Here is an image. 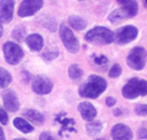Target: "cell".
<instances>
[{"label": "cell", "mask_w": 147, "mask_h": 140, "mask_svg": "<svg viewBox=\"0 0 147 140\" xmlns=\"http://www.w3.org/2000/svg\"><path fill=\"white\" fill-rule=\"evenodd\" d=\"M32 89L38 95H46L53 89V83L47 76L38 75L33 79Z\"/></svg>", "instance_id": "9"}, {"label": "cell", "mask_w": 147, "mask_h": 140, "mask_svg": "<svg viewBox=\"0 0 147 140\" xmlns=\"http://www.w3.org/2000/svg\"><path fill=\"white\" fill-rule=\"evenodd\" d=\"M135 112L140 116H146L147 115V105L140 104V105L136 106Z\"/></svg>", "instance_id": "29"}, {"label": "cell", "mask_w": 147, "mask_h": 140, "mask_svg": "<svg viewBox=\"0 0 147 140\" xmlns=\"http://www.w3.org/2000/svg\"><path fill=\"white\" fill-rule=\"evenodd\" d=\"M67 22L69 24V26L72 29L76 30V31H83L87 28L88 22L85 18H83L82 16L76 15H72L67 18Z\"/></svg>", "instance_id": "19"}, {"label": "cell", "mask_w": 147, "mask_h": 140, "mask_svg": "<svg viewBox=\"0 0 147 140\" xmlns=\"http://www.w3.org/2000/svg\"><path fill=\"white\" fill-rule=\"evenodd\" d=\"M143 5H144V7L147 8V0H144V1H143Z\"/></svg>", "instance_id": "37"}, {"label": "cell", "mask_w": 147, "mask_h": 140, "mask_svg": "<svg viewBox=\"0 0 147 140\" xmlns=\"http://www.w3.org/2000/svg\"><path fill=\"white\" fill-rule=\"evenodd\" d=\"M25 42L27 46L32 51L35 52H40L43 48V44H44L42 37L40 34H37V33H33V34L27 36L25 38Z\"/></svg>", "instance_id": "14"}, {"label": "cell", "mask_w": 147, "mask_h": 140, "mask_svg": "<svg viewBox=\"0 0 147 140\" xmlns=\"http://www.w3.org/2000/svg\"><path fill=\"white\" fill-rule=\"evenodd\" d=\"M8 122H9V116H8L7 111L3 108L0 107V123L2 125L6 126L8 124Z\"/></svg>", "instance_id": "30"}, {"label": "cell", "mask_w": 147, "mask_h": 140, "mask_svg": "<svg viewBox=\"0 0 147 140\" xmlns=\"http://www.w3.org/2000/svg\"><path fill=\"white\" fill-rule=\"evenodd\" d=\"M83 74H84V72H83V70L81 69V67L79 66V64H71L68 68V75L70 77L71 80L81 79Z\"/></svg>", "instance_id": "25"}, {"label": "cell", "mask_w": 147, "mask_h": 140, "mask_svg": "<svg viewBox=\"0 0 147 140\" xmlns=\"http://www.w3.org/2000/svg\"><path fill=\"white\" fill-rule=\"evenodd\" d=\"M113 140H132L133 131L128 126L118 123L112 129Z\"/></svg>", "instance_id": "12"}, {"label": "cell", "mask_w": 147, "mask_h": 140, "mask_svg": "<svg viewBox=\"0 0 147 140\" xmlns=\"http://www.w3.org/2000/svg\"><path fill=\"white\" fill-rule=\"evenodd\" d=\"M147 94V82L140 78H132L129 80L124 87L122 88V95L124 98L133 100L140 96Z\"/></svg>", "instance_id": "3"}, {"label": "cell", "mask_w": 147, "mask_h": 140, "mask_svg": "<svg viewBox=\"0 0 147 140\" xmlns=\"http://www.w3.org/2000/svg\"><path fill=\"white\" fill-rule=\"evenodd\" d=\"M13 124L16 129L23 133H30L34 131V127L27 121L26 119L21 117H16L13 121Z\"/></svg>", "instance_id": "21"}, {"label": "cell", "mask_w": 147, "mask_h": 140, "mask_svg": "<svg viewBox=\"0 0 147 140\" xmlns=\"http://www.w3.org/2000/svg\"><path fill=\"white\" fill-rule=\"evenodd\" d=\"M2 99H3V105L6 111L10 112H16L19 109L20 104H19L18 95L13 90L6 89L2 93Z\"/></svg>", "instance_id": "11"}, {"label": "cell", "mask_w": 147, "mask_h": 140, "mask_svg": "<svg viewBox=\"0 0 147 140\" xmlns=\"http://www.w3.org/2000/svg\"><path fill=\"white\" fill-rule=\"evenodd\" d=\"M78 111L81 114L82 118L86 121H92L97 115L96 109L94 108V106L92 104L88 103V102H82L79 104L78 106Z\"/></svg>", "instance_id": "13"}, {"label": "cell", "mask_w": 147, "mask_h": 140, "mask_svg": "<svg viewBox=\"0 0 147 140\" xmlns=\"http://www.w3.org/2000/svg\"><path fill=\"white\" fill-rule=\"evenodd\" d=\"M116 104V99L112 97V96H110V97H108L106 99V105L108 107H113Z\"/></svg>", "instance_id": "33"}, {"label": "cell", "mask_w": 147, "mask_h": 140, "mask_svg": "<svg viewBox=\"0 0 147 140\" xmlns=\"http://www.w3.org/2000/svg\"><path fill=\"white\" fill-rule=\"evenodd\" d=\"M138 137L140 139H147V130L145 128H140L138 131Z\"/></svg>", "instance_id": "32"}, {"label": "cell", "mask_w": 147, "mask_h": 140, "mask_svg": "<svg viewBox=\"0 0 147 140\" xmlns=\"http://www.w3.org/2000/svg\"><path fill=\"white\" fill-rule=\"evenodd\" d=\"M59 56V51L58 49H47V50L44 52L42 54V58L46 61L50 62V61H53L56 58Z\"/></svg>", "instance_id": "26"}, {"label": "cell", "mask_w": 147, "mask_h": 140, "mask_svg": "<svg viewBox=\"0 0 147 140\" xmlns=\"http://www.w3.org/2000/svg\"><path fill=\"white\" fill-rule=\"evenodd\" d=\"M3 33H4V29H3V26H2V22L0 21V38L3 36Z\"/></svg>", "instance_id": "36"}, {"label": "cell", "mask_w": 147, "mask_h": 140, "mask_svg": "<svg viewBox=\"0 0 147 140\" xmlns=\"http://www.w3.org/2000/svg\"><path fill=\"white\" fill-rule=\"evenodd\" d=\"M56 121L59 122L62 125V129L60 131V134L63 135V133H76V129L74 128L75 126V121L72 118L68 117H62V115L59 114L56 117Z\"/></svg>", "instance_id": "17"}, {"label": "cell", "mask_w": 147, "mask_h": 140, "mask_svg": "<svg viewBox=\"0 0 147 140\" xmlns=\"http://www.w3.org/2000/svg\"><path fill=\"white\" fill-rule=\"evenodd\" d=\"M38 23L40 24L41 27L46 28L50 32H56L58 28V23L56 18L53 15L45 13V15H41L40 17L38 18Z\"/></svg>", "instance_id": "15"}, {"label": "cell", "mask_w": 147, "mask_h": 140, "mask_svg": "<svg viewBox=\"0 0 147 140\" xmlns=\"http://www.w3.org/2000/svg\"><path fill=\"white\" fill-rule=\"evenodd\" d=\"M116 2L129 13L131 18L138 15V4L137 0H116Z\"/></svg>", "instance_id": "20"}, {"label": "cell", "mask_w": 147, "mask_h": 140, "mask_svg": "<svg viewBox=\"0 0 147 140\" xmlns=\"http://www.w3.org/2000/svg\"><path fill=\"white\" fill-rule=\"evenodd\" d=\"M12 83L10 72L3 67H0V88H6Z\"/></svg>", "instance_id": "23"}, {"label": "cell", "mask_w": 147, "mask_h": 140, "mask_svg": "<svg viewBox=\"0 0 147 140\" xmlns=\"http://www.w3.org/2000/svg\"><path fill=\"white\" fill-rule=\"evenodd\" d=\"M113 114L116 115V116H120V115L123 114V112L121 111L120 109H115V111H113Z\"/></svg>", "instance_id": "34"}, {"label": "cell", "mask_w": 147, "mask_h": 140, "mask_svg": "<svg viewBox=\"0 0 147 140\" xmlns=\"http://www.w3.org/2000/svg\"><path fill=\"white\" fill-rule=\"evenodd\" d=\"M24 117L26 118L27 120H29L30 122H32L33 124L37 125V126H42L45 122V118L42 114L40 113V111H36V109H25L22 113Z\"/></svg>", "instance_id": "16"}, {"label": "cell", "mask_w": 147, "mask_h": 140, "mask_svg": "<svg viewBox=\"0 0 147 140\" xmlns=\"http://www.w3.org/2000/svg\"><path fill=\"white\" fill-rule=\"evenodd\" d=\"M129 18H131L129 13L127 12L125 9H123V8H119V9L113 11V12L109 15V16H108L109 21L113 24L121 23Z\"/></svg>", "instance_id": "18"}, {"label": "cell", "mask_w": 147, "mask_h": 140, "mask_svg": "<svg viewBox=\"0 0 147 140\" xmlns=\"http://www.w3.org/2000/svg\"><path fill=\"white\" fill-rule=\"evenodd\" d=\"M85 40L93 44L108 45L115 42V34L107 27L96 26L85 35Z\"/></svg>", "instance_id": "2"}, {"label": "cell", "mask_w": 147, "mask_h": 140, "mask_svg": "<svg viewBox=\"0 0 147 140\" xmlns=\"http://www.w3.org/2000/svg\"><path fill=\"white\" fill-rule=\"evenodd\" d=\"M25 36H26V28L23 25L16 26L12 32V38L18 42H21L25 38Z\"/></svg>", "instance_id": "24"}, {"label": "cell", "mask_w": 147, "mask_h": 140, "mask_svg": "<svg viewBox=\"0 0 147 140\" xmlns=\"http://www.w3.org/2000/svg\"><path fill=\"white\" fill-rule=\"evenodd\" d=\"M138 36V30L133 25H126L118 29L115 34V40L118 44H128L134 42Z\"/></svg>", "instance_id": "7"}, {"label": "cell", "mask_w": 147, "mask_h": 140, "mask_svg": "<svg viewBox=\"0 0 147 140\" xmlns=\"http://www.w3.org/2000/svg\"><path fill=\"white\" fill-rule=\"evenodd\" d=\"M96 140H108L107 138H103V137H101V138H98V139H96Z\"/></svg>", "instance_id": "38"}, {"label": "cell", "mask_w": 147, "mask_h": 140, "mask_svg": "<svg viewBox=\"0 0 147 140\" xmlns=\"http://www.w3.org/2000/svg\"><path fill=\"white\" fill-rule=\"evenodd\" d=\"M107 86L108 83L104 78L98 75H90L80 86L79 94L84 98L95 99L107 89Z\"/></svg>", "instance_id": "1"}, {"label": "cell", "mask_w": 147, "mask_h": 140, "mask_svg": "<svg viewBox=\"0 0 147 140\" xmlns=\"http://www.w3.org/2000/svg\"><path fill=\"white\" fill-rule=\"evenodd\" d=\"M92 61L94 62V64L98 65V66H105L108 64V58L105 55H100V56H92Z\"/></svg>", "instance_id": "27"}, {"label": "cell", "mask_w": 147, "mask_h": 140, "mask_svg": "<svg viewBox=\"0 0 147 140\" xmlns=\"http://www.w3.org/2000/svg\"><path fill=\"white\" fill-rule=\"evenodd\" d=\"M121 73H122L121 66L118 64H115L111 67V69L109 71V76L111 78H117V77L121 75Z\"/></svg>", "instance_id": "28"}, {"label": "cell", "mask_w": 147, "mask_h": 140, "mask_svg": "<svg viewBox=\"0 0 147 140\" xmlns=\"http://www.w3.org/2000/svg\"><path fill=\"white\" fill-rule=\"evenodd\" d=\"M3 53L5 61L11 65L18 64L24 57V52L18 43L7 42L3 44Z\"/></svg>", "instance_id": "5"}, {"label": "cell", "mask_w": 147, "mask_h": 140, "mask_svg": "<svg viewBox=\"0 0 147 140\" xmlns=\"http://www.w3.org/2000/svg\"><path fill=\"white\" fill-rule=\"evenodd\" d=\"M16 0H0V21L10 23L13 17Z\"/></svg>", "instance_id": "10"}, {"label": "cell", "mask_w": 147, "mask_h": 140, "mask_svg": "<svg viewBox=\"0 0 147 140\" xmlns=\"http://www.w3.org/2000/svg\"><path fill=\"white\" fill-rule=\"evenodd\" d=\"M78 1H85V0H78Z\"/></svg>", "instance_id": "40"}, {"label": "cell", "mask_w": 147, "mask_h": 140, "mask_svg": "<svg viewBox=\"0 0 147 140\" xmlns=\"http://www.w3.org/2000/svg\"><path fill=\"white\" fill-rule=\"evenodd\" d=\"M40 140H58V139L52 135L50 133H48V131H43V133H40Z\"/></svg>", "instance_id": "31"}, {"label": "cell", "mask_w": 147, "mask_h": 140, "mask_svg": "<svg viewBox=\"0 0 147 140\" xmlns=\"http://www.w3.org/2000/svg\"><path fill=\"white\" fill-rule=\"evenodd\" d=\"M0 140H6V136H5L4 131L2 130L1 127H0Z\"/></svg>", "instance_id": "35"}, {"label": "cell", "mask_w": 147, "mask_h": 140, "mask_svg": "<svg viewBox=\"0 0 147 140\" xmlns=\"http://www.w3.org/2000/svg\"><path fill=\"white\" fill-rule=\"evenodd\" d=\"M147 61V51L143 47L137 46L130 51L127 56V64L132 69L140 71L142 70L146 64Z\"/></svg>", "instance_id": "4"}, {"label": "cell", "mask_w": 147, "mask_h": 140, "mask_svg": "<svg viewBox=\"0 0 147 140\" xmlns=\"http://www.w3.org/2000/svg\"><path fill=\"white\" fill-rule=\"evenodd\" d=\"M60 37L65 47L67 49L69 53L76 54L79 51L80 43L78 40L74 36L72 30L66 26L65 23H62L60 25Z\"/></svg>", "instance_id": "6"}, {"label": "cell", "mask_w": 147, "mask_h": 140, "mask_svg": "<svg viewBox=\"0 0 147 140\" xmlns=\"http://www.w3.org/2000/svg\"><path fill=\"white\" fill-rule=\"evenodd\" d=\"M43 0H23L19 5L18 15L19 17L34 15L43 7Z\"/></svg>", "instance_id": "8"}, {"label": "cell", "mask_w": 147, "mask_h": 140, "mask_svg": "<svg viewBox=\"0 0 147 140\" xmlns=\"http://www.w3.org/2000/svg\"><path fill=\"white\" fill-rule=\"evenodd\" d=\"M87 133L90 136H96L101 133L103 129V124L100 121H90L86 126Z\"/></svg>", "instance_id": "22"}, {"label": "cell", "mask_w": 147, "mask_h": 140, "mask_svg": "<svg viewBox=\"0 0 147 140\" xmlns=\"http://www.w3.org/2000/svg\"><path fill=\"white\" fill-rule=\"evenodd\" d=\"M13 140H27V139H24V138H16V139H13Z\"/></svg>", "instance_id": "39"}]
</instances>
